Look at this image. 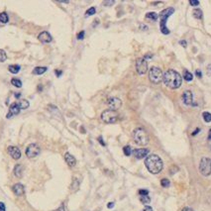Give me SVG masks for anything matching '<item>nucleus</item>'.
<instances>
[{
    "mask_svg": "<svg viewBox=\"0 0 211 211\" xmlns=\"http://www.w3.org/2000/svg\"><path fill=\"white\" fill-rule=\"evenodd\" d=\"M140 201L143 204H146V205H147V204H149L150 202H151V198H150L148 195H145V196H141L140 197Z\"/></svg>",
    "mask_w": 211,
    "mask_h": 211,
    "instance_id": "bb28decb",
    "label": "nucleus"
},
{
    "mask_svg": "<svg viewBox=\"0 0 211 211\" xmlns=\"http://www.w3.org/2000/svg\"><path fill=\"white\" fill-rule=\"evenodd\" d=\"M161 185L163 187H169L170 185V181L168 178H163L161 180Z\"/></svg>",
    "mask_w": 211,
    "mask_h": 211,
    "instance_id": "2f4dec72",
    "label": "nucleus"
},
{
    "mask_svg": "<svg viewBox=\"0 0 211 211\" xmlns=\"http://www.w3.org/2000/svg\"><path fill=\"white\" fill-rule=\"evenodd\" d=\"M107 105L109 106V108L111 110H114V111H116V110H118L120 108L121 106H122V101H121L119 98L117 97H110L107 99Z\"/></svg>",
    "mask_w": 211,
    "mask_h": 211,
    "instance_id": "9b49d317",
    "label": "nucleus"
},
{
    "mask_svg": "<svg viewBox=\"0 0 211 211\" xmlns=\"http://www.w3.org/2000/svg\"><path fill=\"white\" fill-rule=\"evenodd\" d=\"M29 106H30V103H29L28 100H20V101H18V102L12 103V104L10 105V107H9L8 113L6 114V118L10 119L12 116L18 115L21 110L29 108Z\"/></svg>",
    "mask_w": 211,
    "mask_h": 211,
    "instance_id": "7ed1b4c3",
    "label": "nucleus"
},
{
    "mask_svg": "<svg viewBox=\"0 0 211 211\" xmlns=\"http://www.w3.org/2000/svg\"><path fill=\"white\" fill-rule=\"evenodd\" d=\"M199 172L203 176H209L211 174V159L203 157L199 163Z\"/></svg>",
    "mask_w": 211,
    "mask_h": 211,
    "instance_id": "6e6552de",
    "label": "nucleus"
},
{
    "mask_svg": "<svg viewBox=\"0 0 211 211\" xmlns=\"http://www.w3.org/2000/svg\"><path fill=\"white\" fill-rule=\"evenodd\" d=\"M15 97H16V98H20V97H21V93H20V92L15 93Z\"/></svg>",
    "mask_w": 211,
    "mask_h": 211,
    "instance_id": "09e8293b",
    "label": "nucleus"
},
{
    "mask_svg": "<svg viewBox=\"0 0 211 211\" xmlns=\"http://www.w3.org/2000/svg\"><path fill=\"white\" fill-rule=\"evenodd\" d=\"M84 35H85V32L84 31H80L79 33L77 34V40H79V41H81V40H83V38H84Z\"/></svg>",
    "mask_w": 211,
    "mask_h": 211,
    "instance_id": "72a5a7b5",
    "label": "nucleus"
},
{
    "mask_svg": "<svg viewBox=\"0 0 211 211\" xmlns=\"http://www.w3.org/2000/svg\"><path fill=\"white\" fill-rule=\"evenodd\" d=\"M8 154L12 157L14 160H19L21 158V151L18 147H15V146H9L7 149Z\"/></svg>",
    "mask_w": 211,
    "mask_h": 211,
    "instance_id": "f8f14e48",
    "label": "nucleus"
},
{
    "mask_svg": "<svg viewBox=\"0 0 211 211\" xmlns=\"http://www.w3.org/2000/svg\"><path fill=\"white\" fill-rule=\"evenodd\" d=\"M38 39H39L40 42L44 43V44H48V43H51L53 41V37H52L50 33H48L47 31H44V32L40 33V35L38 36Z\"/></svg>",
    "mask_w": 211,
    "mask_h": 211,
    "instance_id": "2eb2a0df",
    "label": "nucleus"
},
{
    "mask_svg": "<svg viewBox=\"0 0 211 211\" xmlns=\"http://www.w3.org/2000/svg\"><path fill=\"white\" fill-rule=\"evenodd\" d=\"M146 18L151 19L153 21H156V20H158V18H159V14H157L156 12H149L146 14Z\"/></svg>",
    "mask_w": 211,
    "mask_h": 211,
    "instance_id": "393cba45",
    "label": "nucleus"
},
{
    "mask_svg": "<svg viewBox=\"0 0 211 211\" xmlns=\"http://www.w3.org/2000/svg\"><path fill=\"white\" fill-rule=\"evenodd\" d=\"M152 57H153L152 54H146V56H145V58H144V60H146V59H150V58H152Z\"/></svg>",
    "mask_w": 211,
    "mask_h": 211,
    "instance_id": "49530a36",
    "label": "nucleus"
},
{
    "mask_svg": "<svg viewBox=\"0 0 211 211\" xmlns=\"http://www.w3.org/2000/svg\"><path fill=\"white\" fill-rule=\"evenodd\" d=\"M54 211H66V209H64V204H62V205H60L58 209H56Z\"/></svg>",
    "mask_w": 211,
    "mask_h": 211,
    "instance_id": "ea45409f",
    "label": "nucleus"
},
{
    "mask_svg": "<svg viewBox=\"0 0 211 211\" xmlns=\"http://www.w3.org/2000/svg\"><path fill=\"white\" fill-rule=\"evenodd\" d=\"M139 194H140L141 196H145V195L149 194V191H148L147 189H140L139 190Z\"/></svg>",
    "mask_w": 211,
    "mask_h": 211,
    "instance_id": "f704fd0d",
    "label": "nucleus"
},
{
    "mask_svg": "<svg viewBox=\"0 0 211 211\" xmlns=\"http://www.w3.org/2000/svg\"><path fill=\"white\" fill-rule=\"evenodd\" d=\"M192 14H193V17L194 18H196V19H198V20H200V19H202V16H203V13H202V11L200 10V9H194L193 10V12H192Z\"/></svg>",
    "mask_w": 211,
    "mask_h": 211,
    "instance_id": "4be33fe9",
    "label": "nucleus"
},
{
    "mask_svg": "<svg viewBox=\"0 0 211 211\" xmlns=\"http://www.w3.org/2000/svg\"><path fill=\"white\" fill-rule=\"evenodd\" d=\"M164 83L170 89H177L183 83V77L174 69H168L163 76Z\"/></svg>",
    "mask_w": 211,
    "mask_h": 211,
    "instance_id": "f257e3e1",
    "label": "nucleus"
},
{
    "mask_svg": "<svg viewBox=\"0 0 211 211\" xmlns=\"http://www.w3.org/2000/svg\"><path fill=\"white\" fill-rule=\"evenodd\" d=\"M189 4L191 6H198L199 5V1H197V0H190Z\"/></svg>",
    "mask_w": 211,
    "mask_h": 211,
    "instance_id": "c9c22d12",
    "label": "nucleus"
},
{
    "mask_svg": "<svg viewBox=\"0 0 211 211\" xmlns=\"http://www.w3.org/2000/svg\"><path fill=\"white\" fill-rule=\"evenodd\" d=\"M195 75H196L197 77H199V78H201V77H202V73H201V71H199V69H197V71H195Z\"/></svg>",
    "mask_w": 211,
    "mask_h": 211,
    "instance_id": "58836bf2",
    "label": "nucleus"
},
{
    "mask_svg": "<svg viewBox=\"0 0 211 211\" xmlns=\"http://www.w3.org/2000/svg\"><path fill=\"white\" fill-rule=\"evenodd\" d=\"M47 71H48V68H46V66H36V68L33 69V75H41L43 73H46Z\"/></svg>",
    "mask_w": 211,
    "mask_h": 211,
    "instance_id": "6ab92c4d",
    "label": "nucleus"
},
{
    "mask_svg": "<svg viewBox=\"0 0 211 211\" xmlns=\"http://www.w3.org/2000/svg\"><path fill=\"white\" fill-rule=\"evenodd\" d=\"M20 69H21V66H20L19 64H11V66H8V71H10L11 73H14V75L19 73Z\"/></svg>",
    "mask_w": 211,
    "mask_h": 211,
    "instance_id": "412c9836",
    "label": "nucleus"
},
{
    "mask_svg": "<svg viewBox=\"0 0 211 211\" xmlns=\"http://www.w3.org/2000/svg\"><path fill=\"white\" fill-rule=\"evenodd\" d=\"M0 211H6V206L4 202H1L0 201Z\"/></svg>",
    "mask_w": 211,
    "mask_h": 211,
    "instance_id": "e433bc0d",
    "label": "nucleus"
},
{
    "mask_svg": "<svg viewBox=\"0 0 211 211\" xmlns=\"http://www.w3.org/2000/svg\"><path fill=\"white\" fill-rule=\"evenodd\" d=\"M113 207H114V202H109L107 204V208H109V209H111Z\"/></svg>",
    "mask_w": 211,
    "mask_h": 211,
    "instance_id": "c03bdc74",
    "label": "nucleus"
},
{
    "mask_svg": "<svg viewBox=\"0 0 211 211\" xmlns=\"http://www.w3.org/2000/svg\"><path fill=\"white\" fill-rule=\"evenodd\" d=\"M40 152H41L40 146L36 143H33V144H30V145L27 147L26 156L30 159H33V158H36V157L40 154Z\"/></svg>",
    "mask_w": 211,
    "mask_h": 211,
    "instance_id": "1a4fd4ad",
    "label": "nucleus"
},
{
    "mask_svg": "<svg viewBox=\"0 0 211 211\" xmlns=\"http://www.w3.org/2000/svg\"><path fill=\"white\" fill-rule=\"evenodd\" d=\"M78 188H79V180H78L77 178H73V183H71V190L73 192H75L78 190Z\"/></svg>",
    "mask_w": 211,
    "mask_h": 211,
    "instance_id": "aec40b11",
    "label": "nucleus"
},
{
    "mask_svg": "<svg viewBox=\"0 0 211 211\" xmlns=\"http://www.w3.org/2000/svg\"><path fill=\"white\" fill-rule=\"evenodd\" d=\"M164 73L160 68L157 66H152L151 69L149 71V79L151 80L152 83L159 84L163 81Z\"/></svg>",
    "mask_w": 211,
    "mask_h": 211,
    "instance_id": "423d86ee",
    "label": "nucleus"
},
{
    "mask_svg": "<svg viewBox=\"0 0 211 211\" xmlns=\"http://www.w3.org/2000/svg\"><path fill=\"white\" fill-rule=\"evenodd\" d=\"M199 131H200V129H199V128H197V129L195 130L194 132H192V134H191V135H192V136H195V135H197V133H199Z\"/></svg>",
    "mask_w": 211,
    "mask_h": 211,
    "instance_id": "a18cd8bd",
    "label": "nucleus"
},
{
    "mask_svg": "<svg viewBox=\"0 0 211 211\" xmlns=\"http://www.w3.org/2000/svg\"><path fill=\"white\" fill-rule=\"evenodd\" d=\"M202 117H203L204 121H205L206 123L211 122V114L209 113V112H203V113H202Z\"/></svg>",
    "mask_w": 211,
    "mask_h": 211,
    "instance_id": "cd10ccee",
    "label": "nucleus"
},
{
    "mask_svg": "<svg viewBox=\"0 0 211 211\" xmlns=\"http://www.w3.org/2000/svg\"><path fill=\"white\" fill-rule=\"evenodd\" d=\"M13 172H14V176H15L18 177V178H21L22 176H23V167H22V165L18 164V165L15 166Z\"/></svg>",
    "mask_w": 211,
    "mask_h": 211,
    "instance_id": "a211bd4d",
    "label": "nucleus"
},
{
    "mask_svg": "<svg viewBox=\"0 0 211 211\" xmlns=\"http://www.w3.org/2000/svg\"><path fill=\"white\" fill-rule=\"evenodd\" d=\"M123 153H124V155L125 156H130L131 155V153H132V149H131V147L130 146H125L124 148H123Z\"/></svg>",
    "mask_w": 211,
    "mask_h": 211,
    "instance_id": "c756f323",
    "label": "nucleus"
},
{
    "mask_svg": "<svg viewBox=\"0 0 211 211\" xmlns=\"http://www.w3.org/2000/svg\"><path fill=\"white\" fill-rule=\"evenodd\" d=\"M183 78H185L186 81H191L192 78H193V75H192V73H189L188 71H183Z\"/></svg>",
    "mask_w": 211,
    "mask_h": 211,
    "instance_id": "a878e982",
    "label": "nucleus"
},
{
    "mask_svg": "<svg viewBox=\"0 0 211 211\" xmlns=\"http://www.w3.org/2000/svg\"><path fill=\"white\" fill-rule=\"evenodd\" d=\"M55 73H56V75H57L58 77H60V76L62 75V71H60V69H56Z\"/></svg>",
    "mask_w": 211,
    "mask_h": 211,
    "instance_id": "4c0bfd02",
    "label": "nucleus"
},
{
    "mask_svg": "<svg viewBox=\"0 0 211 211\" xmlns=\"http://www.w3.org/2000/svg\"><path fill=\"white\" fill-rule=\"evenodd\" d=\"M95 12H96V9L95 7H90L88 9V10L85 12V16H91V15H94L95 14Z\"/></svg>",
    "mask_w": 211,
    "mask_h": 211,
    "instance_id": "7c9ffc66",
    "label": "nucleus"
},
{
    "mask_svg": "<svg viewBox=\"0 0 211 211\" xmlns=\"http://www.w3.org/2000/svg\"><path fill=\"white\" fill-rule=\"evenodd\" d=\"M174 12V9L170 7V8H166L164 10L161 11V13L159 14V17L161 18V23H160V29L161 32L165 35H169L170 34V30L167 27V21L168 18H169L172 13Z\"/></svg>",
    "mask_w": 211,
    "mask_h": 211,
    "instance_id": "20e7f679",
    "label": "nucleus"
},
{
    "mask_svg": "<svg viewBox=\"0 0 211 211\" xmlns=\"http://www.w3.org/2000/svg\"><path fill=\"white\" fill-rule=\"evenodd\" d=\"M98 141H99V143L101 144L103 147H104V146H105V143H104V141H103V139H102V137H101V136L98 137Z\"/></svg>",
    "mask_w": 211,
    "mask_h": 211,
    "instance_id": "79ce46f5",
    "label": "nucleus"
},
{
    "mask_svg": "<svg viewBox=\"0 0 211 211\" xmlns=\"http://www.w3.org/2000/svg\"><path fill=\"white\" fill-rule=\"evenodd\" d=\"M181 100H183L185 105H192L193 102V94L190 90H186L183 92V96H181Z\"/></svg>",
    "mask_w": 211,
    "mask_h": 211,
    "instance_id": "ddd939ff",
    "label": "nucleus"
},
{
    "mask_svg": "<svg viewBox=\"0 0 211 211\" xmlns=\"http://www.w3.org/2000/svg\"><path fill=\"white\" fill-rule=\"evenodd\" d=\"M12 190L17 196H22L24 193H25V187H24L23 185L21 183H16L12 186Z\"/></svg>",
    "mask_w": 211,
    "mask_h": 211,
    "instance_id": "dca6fc26",
    "label": "nucleus"
},
{
    "mask_svg": "<svg viewBox=\"0 0 211 211\" xmlns=\"http://www.w3.org/2000/svg\"><path fill=\"white\" fill-rule=\"evenodd\" d=\"M7 60V55H6L5 51L0 49V62H3Z\"/></svg>",
    "mask_w": 211,
    "mask_h": 211,
    "instance_id": "c85d7f7f",
    "label": "nucleus"
},
{
    "mask_svg": "<svg viewBox=\"0 0 211 211\" xmlns=\"http://www.w3.org/2000/svg\"><path fill=\"white\" fill-rule=\"evenodd\" d=\"M101 120L104 123L107 124H112V123H115L118 120V113L117 111H114L111 109H107L101 113Z\"/></svg>",
    "mask_w": 211,
    "mask_h": 211,
    "instance_id": "0eeeda50",
    "label": "nucleus"
},
{
    "mask_svg": "<svg viewBox=\"0 0 211 211\" xmlns=\"http://www.w3.org/2000/svg\"><path fill=\"white\" fill-rule=\"evenodd\" d=\"M136 71L139 75H145L148 71V62L144 59H138L136 62Z\"/></svg>",
    "mask_w": 211,
    "mask_h": 211,
    "instance_id": "9d476101",
    "label": "nucleus"
},
{
    "mask_svg": "<svg viewBox=\"0 0 211 211\" xmlns=\"http://www.w3.org/2000/svg\"><path fill=\"white\" fill-rule=\"evenodd\" d=\"M179 44L181 45V46L183 47V48H186V46H187V44H186V41H179Z\"/></svg>",
    "mask_w": 211,
    "mask_h": 211,
    "instance_id": "37998d69",
    "label": "nucleus"
},
{
    "mask_svg": "<svg viewBox=\"0 0 211 211\" xmlns=\"http://www.w3.org/2000/svg\"><path fill=\"white\" fill-rule=\"evenodd\" d=\"M145 166L151 174H158L163 170L164 164L163 161L158 155H149L145 160Z\"/></svg>",
    "mask_w": 211,
    "mask_h": 211,
    "instance_id": "f03ea898",
    "label": "nucleus"
},
{
    "mask_svg": "<svg viewBox=\"0 0 211 211\" xmlns=\"http://www.w3.org/2000/svg\"><path fill=\"white\" fill-rule=\"evenodd\" d=\"M133 139L136 144L140 146H146L149 143V135L143 128H137L133 132Z\"/></svg>",
    "mask_w": 211,
    "mask_h": 211,
    "instance_id": "39448f33",
    "label": "nucleus"
},
{
    "mask_svg": "<svg viewBox=\"0 0 211 211\" xmlns=\"http://www.w3.org/2000/svg\"><path fill=\"white\" fill-rule=\"evenodd\" d=\"M208 140H211V129L209 130V135H208Z\"/></svg>",
    "mask_w": 211,
    "mask_h": 211,
    "instance_id": "3c124183",
    "label": "nucleus"
},
{
    "mask_svg": "<svg viewBox=\"0 0 211 211\" xmlns=\"http://www.w3.org/2000/svg\"><path fill=\"white\" fill-rule=\"evenodd\" d=\"M183 211H193V210H192V208H190V207H185L183 209Z\"/></svg>",
    "mask_w": 211,
    "mask_h": 211,
    "instance_id": "de8ad7c7",
    "label": "nucleus"
},
{
    "mask_svg": "<svg viewBox=\"0 0 211 211\" xmlns=\"http://www.w3.org/2000/svg\"><path fill=\"white\" fill-rule=\"evenodd\" d=\"M64 160H66V164H68L69 167H71V168L75 167V164H76L75 158L71 154H69V153H66V154H64Z\"/></svg>",
    "mask_w": 211,
    "mask_h": 211,
    "instance_id": "f3484780",
    "label": "nucleus"
},
{
    "mask_svg": "<svg viewBox=\"0 0 211 211\" xmlns=\"http://www.w3.org/2000/svg\"><path fill=\"white\" fill-rule=\"evenodd\" d=\"M42 89H43L42 85H38V91H42Z\"/></svg>",
    "mask_w": 211,
    "mask_h": 211,
    "instance_id": "8fccbe9b",
    "label": "nucleus"
},
{
    "mask_svg": "<svg viewBox=\"0 0 211 211\" xmlns=\"http://www.w3.org/2000/svg\"><path fill=\"white\" fill-rule=\"evenodd\" d=\"M11 84L13 86L17 87V88H21L22 87V81L19 79V78H12L11 79Z\"/></svg>",
    "mask_w": 211,
    "mask_h": 211,
    "instance_id": "b1692460",
    "label": "nucleus"
},
{
    "mask_svg": "<svg viewBox=\"0 0 211 211\" xmlns=\"http://www.w3.org/2000/svg\"><path fill=\"white\" fill-rule=\"evenodd\" d=\"M113 4H115L114 0H107V1H103V5L104 6H112Z\"/></svg>",
    "mask_w": 211,
    "mask_h": 211,
    "instance_id": "473e14b6",
    "label": "nucleus"
},
{
    "mask_svg": "<svg viewBox=\"0 0 211 211\" xmlns=\"http://www.w3.org/2000/svg\"><path fill=\"white\" fill-rule=\"evenodd\" d=\"M150 153L149 149H135L133 151V155L135 156L136 159L138 160H142V159L146 158L148 156V154Z\"/></svg>",
    "mask_w": 211,
    "mask_h": 211,
    "instance_id": "4468645a",
    "label": "nucleus"
},
{
    "mask_svg": "<svg viewBox=\"0 0 211 211\" xmlns=\"http://www.w3.org/2000/svg\"><path fill=\"white\" fill-rule=\"evenodd\" d=\"M143 211H153V208L151 207V206H148V205H146L145 207H144Z\"/></svg>",
    "mask_w": 211,
    "mask_h": 211,
    "instance_id": "a19ab883",
    "label": "nucleus"
},
{
    "mask_svg": "<svg viewBox=\"0 0 211 211\" xmlns=\"http://www.w3.org/2000/svg\"><path fill=\"white\" fill-rule=\"evenodd\" d=\"M9 21V17H8V14L6 12H2L0 13V22H1L2 24H6L8 23Z\"/></svg>",
    "mask_w": 211,
    "mask_h": 211,
    "instance_id": "5701e85b",
    "label": "nucleus"
}]
</instances>
